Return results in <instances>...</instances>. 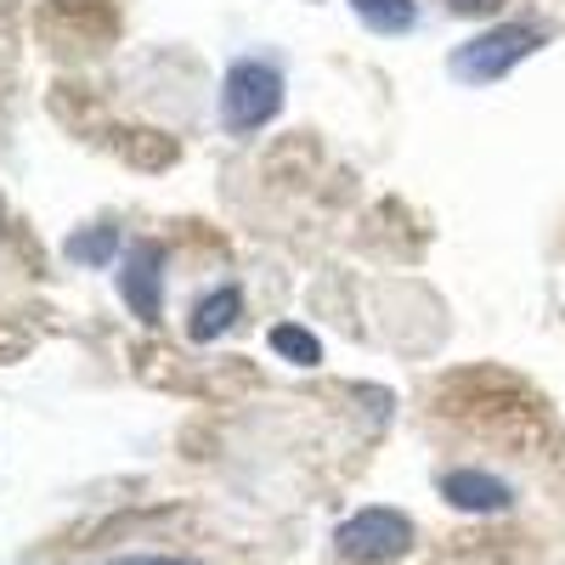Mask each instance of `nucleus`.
<instances>
[{
  "label": "nucleus",
  "mask_w": 565,
  "mask_h": 565,
  "mask_svg": "<svg viewBox=\"0 0 565 565\" xmlns=\"http://www.w3.org/2000/svg\"><path fill=\"white\" fill-rule=\"evenodd\" d=\"M282 90H289V79H282V68L271 57H238L221 79V125L232 136L266 130L282 114Z\"/></svg>",
  "instance_id": "nucleus-1"
},
{
  "label": "nucleus",
  "mask_w": 565,
  "mask_h": 565,
  "mask_svg": "<svg viewBox=\"0 0 565 565\" xmlns=\"http://www.w3.org/2000/svg\"><path fill=\"white\" fill-rule=\"evenodd\" d=\"M543 40L548 34L537 23H498V29L476 34V40H463L458 52L447 57V74L458 85H498V79H509L514 68H521L526 57H537Z\"/></svg>",
  "instance_id": "nucleus-2"
},
{
  "label": "nucleus",
  "mask_w": 565,
  "mask_h": 565,
  "mask_svg": "<svg viewBox=\"0 0 565 565\" xmlns=\"http://www.w3.org/2000/svg\"><path fill=\"white\" fill-rule=\"evenodd\" d=\"M334 548L351 559V565H385V559H402L413 548V521L402 509H356L351 521L334 532Z\"/></svg>",
  "instance_id": "nucleus-3"
},
{
  "label": "nucleus",
  "mask_w": 565,
  "mask_h": 565,
  "mask_svg": "<svg viewBox=\"0 0 565 565\" xmlns=\"http://www.w3.org/2000/svg\"><path fill=\"white\" fill-rule=\"evenodd\" d=\"M119 300L130 306L136 322L164 317V249L159 244H130L119 266Z\"/></svg>",
  "instance_id": "nucleus-4"
},
{
  "label": "nucleus",
  "mask_w": 565,
  "mask_h": 565,
  "mask_svg": "<svg viewBox=\"0 0 565 565\" xmlns=\"http://www.w3.org/2000/svg\"><path fill=\"white\" fill-rule=\"evenodd\" d=\"M436 492L458 514H503V509H514V487L503 476H487V469H447Z\"/></svg>",
  "instance_id": "nucleus-5"
},
{
  "label": "nucleus",
  "mask_w": 565,
  "mask_h": 565,
  "mask_svg": "<svg viewBox=\"0 0 565 565\" xmlns=\"http://www.w3.org/2000/svg\"><path fill=\"white\" fill-rule=\"evenodd\" d=\"M244 317V295L238 282H221V289H210L199 306H193V322H186V334H193L199 345H215L221 334H232V322Z\"/></svg>",
  "instance_id": "nucleus-6"
},
{
  "label": "nucleus",
  "mask_w": 565,
  "mask_h": 565,
  "mask_svg": "<svg viewBox=\"0 0 565 565\" xmlns=\"http://www.w3.org/2000/svg\"><path fill=\"white\" fill-rule=\"evenodd\" d=\"M351 12H356V23H362L367 34L396 40V34H413V23H418V0H351Z\"/></svg>",
  "instance_id": "nucleus-7"
},
{
  "label": "nucleus",
  "mask_w": 565,
  "mask_h": 565,
  "mask_svg": "<svg viewBox=\"0 0 565 565\" xmlns=\"http://www.w3.org/2000/svg\"><path fill=\"white\" fill-rule=\"evenodd\" d=\"M266 345H271L282 362H295V367H317V362H322V340L311 334V328H300V322H277L271 334H266Z\"/></svg>",
  "instance_id": "nucleus-8"
},
{
  "label": "nucleus",
  "mask_w": 565,
  "mask_h": 565,
  "mask_svg": "<svg viewBox=\"0 0 565 565\" xmlns=\"http://www.w3.org/2000/svg\"><path fill=\"white\" fill-rule=\"evenodd\" d=\"M114 255H119V226H90V232L68 238V260H79V266H108Z\"/></svg>",
  "instance_id": "nucleus-9"
},
{
  "label": "nucleus",
  "mask_w": 565,
  "mask_h": 565,
  "mask_svg": "<svg viewBox=\"0 0 565 565\" xmlns=\"http://www.w3.org/2000/svg\"><path fill=\"white\" fill-rule=\"evenodd\" d=\"M108 565H193V559H164V554H130V559H108Z\"/></svg>",
  "instance_id": "nucleus-10"
},
{
  "label": "nucleus",
  "mask_w": 565,
  "mask_h": 565,
  "mask_svg": "<svg viewBox=\"0 0 565 565\" xmlns=\"http://www.w3.org/2000/svg\"><path fill=\"white\" fill-rule=\"evenodd\" d=\"M447 7L469 18V12H492V7H498V0H447Z\"/></svg>",
  "instance_id": "nucleus-11"
}]
</instances>
